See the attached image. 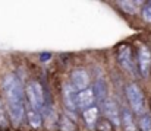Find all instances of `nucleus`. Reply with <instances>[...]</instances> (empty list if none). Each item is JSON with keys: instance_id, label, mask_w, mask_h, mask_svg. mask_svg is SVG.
I'll list each match as a JSON object with an SVG mask.
<instances>
[{"instance_id": "8", "label": "nucleus", "mask_w": 151, "mask_h": 131, "mask_svg": "<svg viewBox=\"0 0 151 131\" xmlns=\"http://www.w3.org/2000/svg\"><path fill=\"white\" fill-rule=\"evenodd\" d=\"M94 102H96V98H94L91 87L76 93V111H85V109L94 106Z\"/></svg>"}, {"instance_id": "18", "label": "nucleus", "mask_w": 151, "mask_h": 131, "mask_svg": "<svg viewBox=\"0 0 151 131\" xmlns=\"http://www.w3.org/2000/svg\"><path fill=\"white\" fill-rule=\"evenodd\" d=\"M141 15H142V19H144V22L151 23V1H145V3L142 4Z\"/></svg>"}, {"instance_id": "16", "label": "nucleus", "mask_w": 151, "mask_h": 131, "mask_svg": "<svg viewBox=\"0 0 151 131\" xmlns=\"http://www.w3.org/2000/svg\"><path fill=\"white\" fill-rule=\"evenodd\" d=\"M9 127V117H7V112H6V108L0 99V128L4 130Z\"/></svg>"}, {"instance_id": "15", "label": "nucleus", "mask_w": 151, "mask_h": 131, "mask_svg": "<svg viewBox=\"0 0 151 131\" xmlns=\"http://www.w3.org/2000/svg\"><path fill=\"white\" fill-rule=\"evenodd\" d=\"M138 130L141 131H150L151 130V114L150 111H147L145 114L138 117V124H137Z\"/></svg>"}, {"instance_id": "2", "label": "nucleus", "mask_w": 151, "mask_h": 131, "mask_svg": "<svg viewBox=\"0 0 151 131\" xmlns=\"http://www.w3.org/2000/svg\"><path fill=\"white\" fill-rule=\"evenodd\" d=\"M125 95H126L128 103H129L131 111L134 112V115L139 117V115H142V114H145L148 111L144 92L137 83H129L128 86L125 87Z\"/></svg>"}, {"instance_id": "17", "label": "nucleus", "mask_w": 151, "mask_h": 131, "mask_svg": "<svg viewBox=\"0 0 151 131\" xmlns=\"http://www.w3.org/2000/svg\"><path fill=\"white\" fill-rule=\"evenodd\" d=\"M59 127H60V130L62 131H75V124H73L69 118H66L65 115H62V117H60Z\"/></svg>"}, {"instance_id": "1", "label": "nucleus", "mask_w": 151, "mask_h": 131, "mask_svg": "<svg viewBox=\"0 0 151 131\" xmlns=\"http://www.w3.org/2000/svg\"><path fill=\"white\" fill-rule=\"evenodd\" d=\"M3 90L6 95L7 117L15 127H19L25 118V92L22 83L15 74H6L3 79Z\"/></svg>"}, {"instance_id": "4", "label": "nucleus", "mask_w": 151, "mask_h": 131, "mask_svg": "<svg viewBox=\"0 0 151 131\" xmlns=\"http://www.w3.org/2000/svg\"><path fill=\"white\" fill-rule=\"evenodd\" d=\"M101 109H103V114L106 117V120L114 127H120V111H119V106L116 103L114 99L111 98H107L103 103H101Z\"/></svg>"}, {"instance_id": "3", "label": "nucleus", "mask_w": 151, "mask_h": 131, "mask_svg": "<svg viewBox=\"0 0 151 131\" xmlns=\"http://www.w3.org/2000/svg\"><path fill=\"white\" fill-rule=\"evenodd\" d=\"M25 96L28 99V103L31 108L40 111L46 105V98H44V89L38 82H29L24 89Z\"/></svg>"}, {"instance_id": "14", "label": "nucleus", "mask_w": 151, "mask_h": 131, "mask_svg": "<svg viewBox=\"0 0 151 131\" xmlns=\"http://www.w3.org/2000/svg\"><path fill=\"white\" fill-rule=\"evenodd\" d=\"M117 4L122 7L123 12L129 13V15H135L139 9L141 4H144L142 1H137V0H123V1H117Z\"/></svg>"}, {"instance_id": "5", "label": "nucleus", "mask_w": 151, "mask_h": 131, "mask_svg": "<svg viewBox=\"0 0 151 131\" xmlns=\"http://www.w3.org/2000/svg\"><path fill=\"white\" fill-rule=\"evenodd\" d=\"M137 64H138V70L141 73L142 77H148L151 70V51L148 47L141 45L138 48V54H137Z\"/></svg>"}, {"instance_id": "11", "label": "nucleus", "mask_w": 151, "mask_h": 131, "mask_svg": "<svg viewBox=\"0 0 151 131\" xmlns=\"http://www.w3.org/2000/svg\"><path fill=\"white\" fill-rule=\"evenodd\" d=\"M25 117H27V121L28 124L34 128V130H38L41 128L43 125V117H41V112L31 108V106H27L25 108Z\"/></svg>"}, {"instance_id": "9", "label": "nucleus", "mask_w": 151, "mask_h": 131, "mask_svg": "<svg viewBox=\"0 0 151 131\" xmlns=\"http://www.w3.org/2000/svg\"><path fill=\"white\" fill-rule=\"evenodd\" d=\"M76 90L73 89V86L70 83H65L63 89H62V96H63V105L68 111L75 112L76 111Z\"/></svg>"}, {"instance_id": "19", "label": "nucleus", "mask_w": 151, "mask_h": 131, "mask_svg": "<svg viewBox=\"0 0 151 131\" xmlns=\"http://www.w3.org/2000/svg\"><path fill=\"white\" fill-rule=\"evenodd\" d=\"M51 58V52H41L40 54V60L41 61H49Z\"/></svg>"}, {"instance_id": "13", "label": "nucleus", "mask_w": 151, "mask_h": 131, "mask_svg": "<svg viewBox=\"0 0 151 131\" xmlns=\"http://www.w3.org/2000/svg\"><path fill=\"white\" fill-rule=\"evenodd\" d=\"M93 93H94V98L97 102L103 103L106 99H107V86H106V82L103 79H99L94 82L93 85Z\"/></svg>"}, {"instance_id": "6", "label": "nucleus", "mask_w": 151, "mask_h": 131, "mask_svg": "<svg viewBox=\"0 0 151 131\" xmlns=\"http://www.w3.org/2000/svg\"><path fill=\"white\" fill-rule=\"evenodd\" d=\"M117 61L122 66V69H125L129 73H135V61L129 45H120L117 48Z\"/></svg>"}, {"instance_id": "12", "label": "nucleus", "mask_w": 151, "mask_h": 131, "mask_svg": "<svg viewBox=\"0 0 151 131\" xmlns=\"http://www.w3.org/2000/svg\"><path fill=\"white\" fill-rule=\"evenodd\" d=\"M99 115H100V109L96 105L88 108V109H85V111H82V120H84V123L87 124L88 128H94L96 127V124L99 121Z\"/></svg>"}, {"instance_id": "7", "label": "nucleus", "mask_w": 151, "mask_h": 131, "mask_svg": "<svg viewBox=\"0 0 151 131\" xmlns=\"http://www.w3.org/2000/svg\"><path fill=\"white\" fill-rule=\"evenodd\" d=\"M70 85L76 92L85 90L90 86V76L84 69H75L70 73Z\"/></svg>"}, {"instance_id": "10", "label": "nucleus", "mask_w": 151, "mask_h": 131, "mask_svg": "<svg viewBox=\"0 0 151 131\" xmlns=\"http://www.w3.org/2000/svg\"><path fill=\"white\" fill-rule=\"evenodd\" d=\"M120 111V125L123 127L125 131H137V121H135V115L134 112L131 111V108H126V106H122L119 108Z\"/></svg>"}]
</instances>
